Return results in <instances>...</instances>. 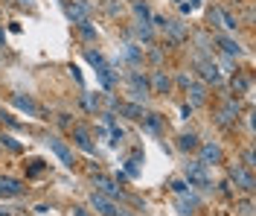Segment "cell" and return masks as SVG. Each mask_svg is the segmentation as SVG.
I'll return each instance as SVG.
<instances>
[{
	"mask_svg": "<svg viewBox=\"0 0 256 216\" xmlns=\"http://www.w3.org/2000/svg\"><path fill=\"white\" fill-rule=\"evenodd\" d=\"M47 146L52 149V155H56L64 166H76V152H73V146H70V143H64L62 137L50 134V137H47Z\"/></svg>",
	"mask_w": 256,
	"mask_h": 216,
	"instance_id": "cell-3",
	"label": "cell"
},
{
	"mask_svg": "<svg viewBox=\"0 0 256 216\" xmlns=\"http://www.w3.org/2000/svg\"><path fill=\"white\" fill-rule=\"evenodd\" d=\"M73 216H88V210L84 207H73Z\"/></svg>",
	"mask_w": 256,
	"mask_h": 216,
	"instance_id": "cell-32",
	"label": "cell"
},
{
	"mask_svg": "<svg viewBox=\"0 0 256 216\" xmlns=\"http://www.w3.org/2000/svg\"><path fill=\"white\" fill-rule=\"evenodd\" d=\"M198 155H201V164L204 166L224 164V149L218 143H201V146H198Z\"/></svg>",
	"mask_w": 256,
	"mask_h": 216,
	"instance_id": "cell-7",
	"label": "cell"
},
{
	"mask_svg": "<svg viewBox=\"0 0 256 216\" xmlns=\"http://www.w3.org/2000/svg\"><path fill=\"white\" fill-rule=\"evenodd\" d=\"M172 193H178V196H184V193H190V184L184 181V178H175V181H172Z\"/></svg>",
	"mask_w": 256,
	"mask_h": 216,
	"instance_id": "cell-28",
	"label": "cell"
},
{
	"mask_svg": "<svg viewBox=\"0 0 256 216\" xmlns=\"http://www.w3.org/2000/svg\"><path fill=\"white\" fill-rule=\"evenodd\" d=\"M94 184L99 187V193L108 196V199H122V196H126V193L116 187V181H111L108 175H94Z\"/></svg>",
	"mask_w": 256,
	"mask_h": 216,
	"instance_id": "cell-9",
	"label": "cell"
},
{
	"mask_svg": "<svg viewBox=\"0 0 256 216\" xmlns=\"http://www.w3.org/2000/svg\"><path fill=\"white\" fill-rule=\"evenodd\" d=\"M12 105H15V108H20L24 114H30V117H41V105L32 100V97H24V94H12Z\"/></svg>",
	"mask_w": 256,
	"mask_h": 216,
	"instance_id": "cell-10",
	"label": "cell"
},
{
	"mask_svg": "<svg viewBox=\"0 0 256 216\" xmlns=\"http://www.w3.org/2000/svg\"><path fill=\"white\" fill-rule=\"evenodd\" d=\"M143 129L152 134H160V129H163V117L160 114H143Z\"/></svg>",
	"mask_w": 256,
	"mask_h": 216,
	"instance_id": "cell-19",
	"label": "cell"
},
{
	"mask_svg": "<svg viewBox=\"0 0 256 216\" xmlns=\"http://www.w3.org/2000/svg\"><path fill=\"white\" fill-rule=\"evenodd\" d=\"M126 59L131 65H137V62H143V50L137 44H126Z\"/></svg>",
	"mask_w": 256,
	"mask_h": 216,
	"instance_id": "cell-23",
	"label": "cell"
},
{
	"mask_svg": "<svg viewBox=\"0 0 256 216\" xmlns=\"http://www.w3.org/2000/svg\"><path fill=\"white\" fill-rule=\"evenodd\" d=\"M79 27V33H82V38H88V41H96V30L88 24V21H82V24H76Z\"/></svg>",
	"mask_w": 256,
	"mask_h": 216,
	"instance_id": "cell-25",
	"label": "cell"
},
{
	"mask_svg": "<svg viewBox=\"0 0 256 216\" xmlns=\"http://www.w3.org/2000/svg\"><path fill=\"white\" fill-rule=\"evenodd\" d=\"M44 169H47V166H44V161H30V169H26V175H32V178H35V175H41Z\"/></svg>",
	"mask_w": 256,
	"mask_h": 216,
	"instance_id": "cell-27",
	"label": "cell"
},
{
	"mask_svg": "<svg viewBox=\"0 0 256 216\" xmlns=\"http://www.w3.org/2000/svg\"><path fill=\"white\" fill-rule=\"evenodd\" d=\"M180 152H198V146H201V140H198V134L195 132H184V134H178V143H175Z\"/></svg>",
	"mask_w": 256,
	"mask_h": 216,
	"instance_id": "cell-14",
	"label": "cell"
},
{
	"mask_svg": "<svg viewBox=\"0 0 256 216\" xmlns=\"http://www.w3.org/2000/svg\"><path fill=\"white\" fill-rule=\"evenodd\" d=\"M148 94H152L148 76L140 73V70H134V73L128 76V97H131V102H140V105H143V102L148 100Z\"/></svg>",
	"mask_w": 256,
	"mask_h": 216,
	"instance_id": "cell-1",
	"label": "cell"
},
{
	"mask_svg": "<svg viewBox=\"0 0 256 216\" xmlns=\"http://www.w3.org/2000/svg\"><path fill=\"white\" fill-rule=\"evenodd\" d=\"M84 59L96 67V76H99L102 88H111V85H114V67L105 62V56H102L99 50H84Z\"/></svg>",
	"mask_w": 256,
	"mask_h": 216,
	"instance_id": "cell-2",
	"label": "cell"
},
{
	"mask_svg": "<svg viewBox=\"0 0 256 216\" xmlns=\"http://www.w3.org/2000/svg\"><path fill=\"white\" fill-rule=\"evenodd\" d=\"M58 126L67 129V126H70V114H58Z\"/></svg>",
	"mask_w": 256,
	"mask_h": 216,
	"instance_id": "cell-30",
	"label": "cell"
},
{
	"mask_svg": "<svg viewBox=\"0 0 256 216\" xmlns=\"http://www.w3.org/2000/svg\"><path fill=\"white\" fill-rule=\"evenodd\" d=\"M218 44H222V50H224L227 59H239V56H242V47L233 41V38H224V35H222V38H218Z\"/></svg>",
	"mask_w": 256,
	"mask_h": 216,
	"instance_id": "cell-18",
	"label": "cell"
},
{
	"mask_svg": "<svg viewBox=\"0 0 256 216\" xmlns=\"http://www.w3.org/2000/svg\"><path fill=\"white\" fill-rule=\"evenodd\" d=\"M233 88H236V94H248L250 91V76H244V73H233Z\"/></svg>",
	"mask_w": 256,
	"mask_h": 216,
	"instance_id": "cell-21",
	"label": "cell"
},
{
	"mask_svg": "<svg viewBox=\"0 0 256 216\" xmlns=\"http://www.w3.org/2000/svg\"><path fill=\"white\" fill-rule=\"evenodd\" d=\"M148 85H152V94H160V97H166V94H169V88H172L169 76H166L163 70H154V73H152V79H148Z\"/></svg>",
	"mask_w": 256,
	"mask_h": 216,
	"instance_id": "cell-12",
	"label": "cell"
},
{
	"mask_svg": "<svg viewBox=\"0 0 256 216\" xmlns=\"http://www.w3.org/2000/svg\"><path fill=\"white\" fill-rule=\"evenodd\" d=\"M70 137H73V146H79L84 155H96V143L90 140V129H88V126L76 123V126L70 129Z\"/></svg>",
	"mask_w": 256,
	"mask_h": 216,
	"instance_id": "cell-4",
	"label": "cell"
},
{
	"mask_svg": "<svg viewBox=\"0 0 256 216\" xmlns=\"http://www.w3.org/2000/svg\"><path fill=\"white\" fill-rule=\"evenodd\" d=\"M82 105H84L90 114H96V108H99V97H96V94H82Z\"/></svg>",
	"mask_w": 256,
	"mask_h": 216,
	"instance_id": "cell-24",
	"label": "cell"
},
{
	"mask_svg": "<svg viewBox=\"0 0 256 216\" xmlns=\"http://www.w3.org/2000/svg\"><path fill=\"white\" fill-rule=\"evenodd\" d=\"M242 166L254 169V149H244V164H242Z\"/></svg>",
	"mask_w": 256,
	"mask_h": 216,
	"instance_id": "cell-29",
	"label": "cell"
},
{
	"mask_svg": "<svg viewBox=\"0 0 256 216\" xmlns=\"http://www.w3.org/2000/svg\"><path fill=\"white\" fill-rule=\"evenodd\" d=\"M134 15H137V18H143V21H148V18H152V12H148V6H146V3L134 0Z\"/></svg>",
	"mask_w": 256,
	"mask_h": 216,
	"instance_id": "cell-26",
	"label": "cell"
},
{
	"mask_svg": "<svg viewBox=\"0 0 256 216\" xmlns=\"http://www.w3.org/2000/svg\"><path fill=\"white\" fill-rule=\"evenodd\" d=\"M6 44V33H3V27H0V47Z\"/></svg>",
	"mask_w": 256,
	"mask_h": 216,
	"instance_id": "cell-33",
	"label": "cell"
},
{
	"mask_svg": "<svg viewBox=\"0 0 256 216\" xmlns=\"http://www.w3.org/2000/svg\"><path fill=\"white\" fill-rule=\"evenodd\" d=\"M186 94L192 97V105H204V102H207V85L204 82H190L186 85Z\"/></svg>",
	"mask_w": 256,
	"mask_h": 216,
	"instance_id": "cell-15",
	"label": "cell"
},
{
	"mask_svg": "<svg viewBox=\"0 0 256 216\" xmlns=\"http://www.w3.org/2000/svg\"><path fill=\"white\" fill-rule=\"evenodd\" d=\"M64 12H67V18H70L73 24H82V21H88V9H84L82 3H67V6H64Z\"/></svg>",
	"mask_w": 256,
	"mask_h": 216,
	"instance_id": "cell-16",
	"label": "cell"
},
{
	"mask_svg": "<svg viewBox=\"0 0 256 216\" xmlns=\"http://www.w3.org/2000/svg\"><path fill=\"white\" fill-rule=\"evenodd\" d=\"M163 30L172 35L175 41H180V38L186 35V30H184V24H180V21H166V24H163Z\"/></svg>",
	"mask_w": 256,
	"mask_h": 216,
	"instance_id": "cell-20",
	"label": "cell"
},
{
	"mask_svg": "<svg viewBox=\"0 0 256 216\" xmlns=\"http://www.w3.org/2000/svg\"><path fill=\"white\" fill-rule=\"evenodd\" d=\"M254 210H250V201H242V216H250Z\"/></svg>",
	"mask_w": 256,
	"mask_h": 216,
	"instance_id": "cell-31",
	"label": "cell"
},
{
	"mask_svg": "<svg viewBox=\"0 0 256 216\" xmlns=\"http://www.w3.org/2000/svg\"><path fill=\"white\" fill-rule=\"evenodd\" d=\"M90 207H94L99 216H116L120 213V207H116L108 196H102V193H94V196H90Z\"/></svg>",
	"mask_w": 256,
	"mask_h": 216,
	"instance_id": "cell-8",
	"label": "cell"
},
{
	"mask_svg": "<svg viewBox=\"0 0 256 216\" xmlns=\"http://www.w3.org/2000/svg\"><path fill=\"white\" fill-rule=\"evenodd\" d=\"M198 73H201V79L204 82H222V70H218V65L212 62V59H204V62H198Z\"/></svg>",
	"mask_w": 256,
	"mask_h": 216,
	"instance_id": "cell-11",
	"label": "cell"
},
{
	"mask_svg": "<svg viewBox=\"0 0 256 216\" xmlns=\"http://www.w3.org/2000/svg\"><path fill=\"white\" fill-rule=\"evenodd\" d=\"M0 149H9V152H24V146H20V143H18L15 137H12V134H3L0 132Z\"/></svg>",
	"mask_w": 256,
	"mask_h": 216,
	"instance_id": "cell-22",
	"label": "cell"
},
{
	"mask_svg": "<svg viewBox=\"0 0 256 216\" xmlns=\"http://www.w3.org/2000/svg\"><path fill=\"white\" fill-rule=\"evenodd\" d=\"M24 193V181H18V178H9V175H0V196H20Z\"/></svg>",
	"mask_w": 256,
	"mask_h": 216,
	"instance_id": "cell-13",
	"label": "cell"
},
{
	"mask_svg": "<svg viewBox=\"0 0 256 216\" xmlns=\"http://www.w3.org/2000/svg\"><path fill=\"white\" fill-rule=\"evenodd\" d=\"M184 175H186V184H198V187H204L210 190V178H207V166L201 164V161H190V164L184 166Z\"/></svg>",
	"mask_w": 256,
	"mask_h": 216,
	"instance_id": "cell-5",
	"label": "cell"
},
{
	"mask_svg": "<svg viewBox=\"0 0 256 216\" xmlns=\"http://www.w3.org/2000/svg\"><path fill=\"white\" fill-rule=\"evenodd\" d=\"M230 181L239 187L242 193H254V175H250V169L242 164H233L230 166Z\"/></svg>",
	"mask_w": 256,
	"mask_h": 216,
	"instance_id": "cell-6",
	"label": "cell"
},
{
	"mask_svg": "<svg viewBox=\"0 0 256 216\" xmlns=\"http://www.w3.org/2000/svg\"><path fill=\"white\" fill-rule=\"evenodd\" d=\"M134 33H137V38L146 41V44H152V41H154V30L148 27V21H137V24H134Z\"/></svg>",
	"mask_w": 256,
	"mask_h": 216,
	"instance_id": "cell-17",
	"label": "cell"
}]
</instances>
